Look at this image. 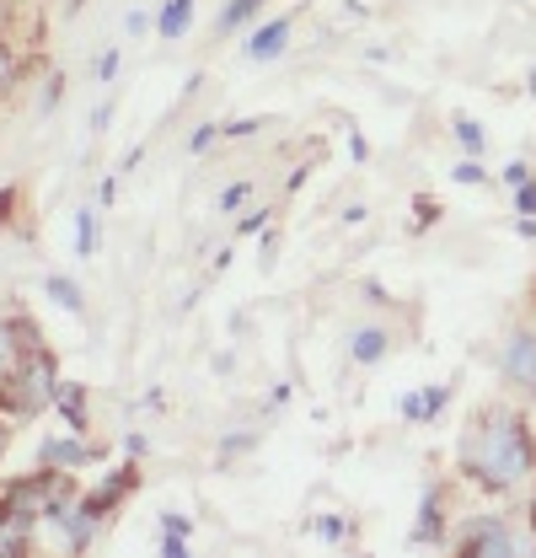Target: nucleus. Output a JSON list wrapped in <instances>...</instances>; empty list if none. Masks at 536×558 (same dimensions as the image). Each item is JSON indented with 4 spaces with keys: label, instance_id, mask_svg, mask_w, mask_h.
<instances>
[{
    "label": "nucleus",
    "instance_id": "obj_1",
    "mask_svg": "<svg viewBox=\"0 0 536 558\" xmlns=\"http://www.w3.org/2000/svg\"><path fill=\"white\" fill-rule=\"evenodd\" d=\"M462 473L488 488H515L536 473V446L526 418L510 409H488L462 440Z\"/></svg>",
    "mask_w": 536,
    "mask_h": 558
},
{
    "label": "nucleus",
    "instance_id": "obj_2",
    "mask_svg": "<svg viewBox=\"0 0 536 558\" xmlns=\"http://www.w3.org/2000/svg\"><path fill=\"white\" fill-rule=\"evenodd\" d=\"M54 392H60V365H54V354L44 344L22 349V360L0 381V403H5V414H16V418H38L54 403Z\"/></svg>",
    "mask_w": 536,
    "mask_h": 558
},
{
    "label": "nucleus",
    "instance_id": "obj_3",
    "mask_svg": "<svg viewBox=\"0 0 536 558\" xmlns=\"http://www.w3.org/2000/svg\"><path fill=\"white\" fill-rule=\"evenodd\" d=\"M456 548L472 558H510L515 554V537H510V526H504L499 515H477L467 532L456 537Z\"/></svg>",
    "mask_w": 536,
    "mask_h": 558
},
{
    "label": "nucleus",
    "instance_id": "obj_4",
    "mask_svg": "<svg viewBox=\"0 0 536 558\" xmlns=\"http://www.w3.org/2000/svg\"><path fill=\"white\" fill-rule=\"evenodd\" d=\"M499 371H504L510 387L536 398V333H510V344L499 354Z\"/></svg>",
    "mask_w": 536,
    "mask_h": 558
},
{
    "label": "nucleus",
    "instance_id": "obj_5",
    "mask_svg": "<svg viewBox=\"0 0 536 558\" xmlns=\"http://www.w3.org/2000/svg\"><path fill=\"white\" fill-rule=\"evenodd\" d=\"M97 457H102V451H97V446H86L75 429H70V435H54V440H44V451H38V462H44V468H65V473L92 468Z\"/></svg>",
    "mask_w": 536,
    "mask_h": 558
},
{
    "label": "nucleus",
    "instance_id": "obj_6",
    "mask_svg": "<svg viewBox=\"0 0 536 558\" xmlns=\"http://www.w3.org/2000/svg\"><path fill=\"white\" fill-rule=\"evenodd\" d=\"M284 49H290V16H273V22H264V27L247 38V60H253V65L279 60Z\"/></svg>",
    "mask_w": 536,
    "mask_h": 558
},
{
    "label": "nucleus",
    "instance_id": "obj_7",
    "mask_svg": "<svg viewBox=\"0 0 536 558\" xmlns=\"http://www.w3.org/2000/svg\"><path fill=\"white\" fill-rule=\"evenodd\" d=\"M194 5H199V0H167V5L156 11V38L178 44V38L194 27Z\"/></svg>",
    "mask_w": 536,
    "mask_h": 558
},
{
    "label": "nucleus",
    "instance_id": "obj_8",
    "mask_svg": "<svg viewBox=\"0 0 536 558\" xmlns=\"http://www.w3.org/2000/svg\"><path fill=\"white\" fill-rule=\"evenodd\" d=\"M33 344V328L16 323V317H0V381L11 376V365L22 360V349Z\"/></svg>",
    "mask_w": 536,
    "mask_h": 558
},
{
    "label": "nucleus",
    "instance_id": "obj_9",
    "mask_svg": "<svg viewBox=\"0 0 536 558\" xmlns=\"http://www.w3.org/2000/svg\"><path fill=\"white\" fill-rule=\"evenodd\" d=\"M54 409L65 414V424L75 429V435H86V429H92V414H86V387H81V381H60Z\"/></svg>",
    "mask_w": 536,
    "mask_h": 558
},
{
    "label": "nucleus",
    "instance_id": "obj_10",
    "mask_svg": "<svg viewBox=\"0 0 536 558\" xmlns=\"http://www.w3.org/2000/svg\"><path fill=\"white\" fill-rule=\"evenodd\" d=\"M349 354H354L360 365H376V360L387 354V328H354V333H349Z\"/></svg>",
    "mask_w": 536,
    "mask_h": 558
},
{
    "label": "nucleus",
    "instance_id": "obj_11",
    "mask_svg": "<svg viewBox=\"0 0 536 558\" xmlns=\"http://www.w3.org/2000/svg\"><path fill=\"white\" fill-rule=\"evenodd\" d=\"M446 398H451L446 387H435V392H424V398H418V392H407V398H402V418L424 424V418H435L440 409H446Z\"/></svg>",
    "mask_w": 536,
    "mask_h": 558
},
{
    "label": "nucleus",
    "instance_id": "obj_12",
    "mask_svg": "<svg viewBox=\"0 0 536 558\" xmlns=\"http://www.w3.org/2000/svg\"><path fill=\"white\" fill-rule=\"evenodd\" d=\"M258 11H264V0H226V11L215 16V33L226 38V33H236L242 22H253Z\"/></svg>",
    "mask_w": 536,
    "mask_h": 558
},
{
    "label": "nucleus",
    "instance_id": "obj_13",
    "mask_svg": "<svg viewBox=\"0 0 536 558\" xmlns=\"http://www.w3.org/2000/svg\"><path fill=\"white\" fill-rule=\"evenodd\" d=\"M44 290H49V295H54V301H60L65 312H75V317L86 312V295H81V284H75V279H65V275H49V279H44Z\"/></svg>",
    "mask_w": 536,
    "mask_h": 558
},
{
    "label": "nucleus",
    "instance_id": "obj_14",
    "mask_svg": "<svg viewBox=\"0 0 536 558\" xmlns=\"http://www.w3.org/2000/svg\"><path fill=\"white\" fill-rule=\"evenodd\" d=\"M413 543H440V488L424 494V521L413 526Z\"/></svg>",
    "mask_w": 536,
    "mask_h": 558
},
{
    "label": "nucleus",
    "instance_id": "obj_15",
    "mask_svg": "<svg viewBox=\"0 0 536 558\" xmlns=\"http://www.w3.org/2000/svg\"><path fill=\"white\" fill-rule=\"evenodd\" d=\"M97 253V209H75V258Z\"/></svg>",
    "mask_w": 536,
    "mask_h": 558
},
{
    "label": "nucleus",
    "instance_id": "obj_16",
    "mask_svg": "<svg viewBox=\"0 0 536 558\" xmlns=\"http://www.w3.org/2000/svg\"><path fill=\"white\" fill-rule=\"evenodd\" d=\"M16 75H22V54L11 49V38H0V92L16 86Z\"/></svg>",
    "mask_w": 536,
    "mask_h": 558
},
{
    "label": "nucleus",
    "instance_id": "obj_17",
    "mask_svg": "<svg viewBox=\"0 0 536 558\" xmlns=\"http://www.w3.org/2000/svg\"><path fill=\"white\" fill-rule=\"evenodd\" d=\"M451 130H456V140H462V150H467V156L483 150V124H477V119H456Z\"/></svg>",
    "mask_w": 536,
    "mask_h": 558
},
{
    "label": "nucleus",
    "instance_id": "obj_18",
    "mask_svg": "<svg viewBox=\"0 0 536 558\" xmlns=\"http://www.w3.org/2000/svg\"><path fill=\"white\" fill-rule=\"evenodd\" d=\"M247 199H253V183H247V178H242V183H226V189H220V209H242Z\"/></svg>",
    "mask_w": 536,
    "mask_h": 558
},
{
    "label": "nucleus",
    "instance_id": "obj_19",
    "mask_svg": "<svg viewBox=\"0 0 536 558\" xmlns=\"http://www.w3.org/2000/svg\"><path fill=\"white\" fill-rule=\"evenodd\" d=\"M215 135H220V124H199V130L188 135V150H194V156H204V150L215 145Z\"/></svg>",
    "mask_w": 536,
    "mask_h": 558
},
{
    "label": "nucleus",
    "instance_id": "obj_20",
    "mask_svg": "<svg viewBox=\"0 0 536 558\" xmlns=\"http://www.w3.org/2000/svg\"><path fill=\"white\" fill-rule=\"evenodd\" d=\"M264 130V119H236V124H220V135H231V140H247V135H258Z\"/></svg>",
    "mask_w": 536,
    "mask_h": 558
},
{
    "label": "nucleus",
    "instance_id": "obj_21",
    "mask_svg": "<svg viewBox=\"0 0 536 558\" xmlns=\"http://www.w3.org/2000/svg\"><path fill=\"white\" fill-rule=\"evenodd\" d=\"M268 215H273V209H247V215L236 220V231H242V236H253V231H264V226H268Z\"/></svg>",
    "mask_w": 536,
    "mask_h": 558
},
{
    "label": "nucleus",
    "instance_id": "obj_22",
    "mask_svg": "<svg viewBox=\"0 0 536 558\" xmlns=\"http://www.w3.org/2000/svg\"><path fill=\"white\" fill-rule=\"evenodd\" d=\"M119 65H124V60H119V49H108V54L97 60V81H102V86H113V75H119Z\"/></svg>",
    "mask_w": 536,
    "mask_h": 558
},
{
    "label": "nucleus",
    "instance_id": "obj_23",
    "mask_svg": "<svg viewBox=\"0 0 536 558\" xmlns=\"http://www.w3.org/2000/svg\"><path fill=\"white\" fill-rule=\"evenodd\" d=\"M515 209H521V215H536V178H526V183L515 189Z\"/></svg>",
    "mask_w": 536,
    "mask_h": 558
},
{
    "label": "nucleus",
    "instance_id": "obj_24",
    "mask_svg": "<svg viewBox=\"0 0 536 558\" xmlns=\"http://www.w3.org/2000/svg\"><path fill=\"white\" fill-rule=\"evenodd\" d=\"M488 172L477 167V156H467V161H456V183H483Z\"/></svg>",
    "mask_w": 536,
    "mask_h": 558
},
{
    "label": "nucleus",
    "instance_id": "obj_25",
    "mask_svg": "<svg viewBox=\"0 0 536 558\" xmlns=\"http://www.w3.org/2000/svg\"><path fill=\"white\" fill-rule=\"evenodd\" d=\"M161 558H188V543H183V532H167V537H161Z\"/></svg>",
    "mask_w": 536,
    "mask_h": 558
},
{
    "label": "nucleus",
    "instance_id": "obj_26",
    "mask_svg": "<svg viewBox=\"0 0 536 558\" xmlns=\"http://www.w3.org/2000/svg\"><path fill=\"white\" fill-rule=\"evenodd\" d=\"M526 178H532V167H526V161H510V167H504V183H510V189H521Z\"/></svg>",
    "mask_w": 536,
    "mask_h": 558
},
{
    "label": "nucleus",
    "instance_id": "obj_27",
    "mask_svg": "<svg viewBox=\"0 0 536 558\" xmlns=\"http://www.w3.org/2000/svg\"><path fill=\"white\" fill-rule=\"evenodd\" d=\"M317 537L338 543V537H343V521H338V515H322V521H317Z\"/></svg>",
    "mask_w": 536,
    "mask_h": 558
},
{
    "label": "nucleus",
    "instance_id": "obj_28",
    "mask_svg": "<svg viewBox=\"0 0 536 558\" xmlns=\"http://www.w3.org/2000/svg\"><path fill=\"white\" fill-rule=\"evenodd\" d=\"M161 526H167V532H183V537H188V526H194V521H188V515H178V510H167V515H161Z\"/></svg>",
    "mask_w": 536,
    "mask_h": 558
},
{
    "label": "nucleus",
    "instance_id": "obj_29",
    "mask_svg": "<svg viewBox=\"0 0 536 558\" xmlns=\"http://www.w3.org/2000/svg\"><path fill=\"white\" fill-rule=\"evenodd\" d=\"M60 86H65L60 75H49V81H44V108H54V102H60Z\"/></svg>",
    "mask_w": 536,
    "mask_h": 558
},
{
    "label": "nucleus",
    "instance_id": "obj_30",
    "mask_svg": "<svg viewBox=\"0 0 536 558\" xmlns=\"http://www.w3.org/2000/svg\"><path fill=\"white\" fill-rule=\"evenodd\" d=\"M97 199H102V205H113V199H119V172H113V178H102V189H97Z\"/></svg>",
    "mask_w": 536,
    "mask_h": 558
},
{
    "label": "nucleus",
    "instance_id": "obj_31",
    "mask_svg": "<svg viewBox=\"0 0 536 558\" xmlns=\"http://www.w3.org/2000/svg\"><path fill=\"white\" fill-rule=\"evenodd\" d=\"M108 113H113V108H108V102H97V113H92V135H102V130H108Z\"/></svg>",
    "mask_w": 536,
    "mask_h": 558
},
{
    "label": "nucleus",
    "instance_id": "obj_32",
    "mask_svg": "<svg viewBox=\"0 0 536 558\" xmlns=\"http://www.w3.org/2000/svg\"><path fill=\"white\" fill-rule=\"evenodd\" d=\"M515 231H521V236H536V215H521V220H515Z\"/></svg>",
    "mask_w": 536,
    "mask_h": 558
},
{
    "label": "nucleus",
    "instance_id": "obj_33",
    "mask_svg": "<svg viewBox=\"0 0 536 558\" xmlns=\"http://www.w3.org/2000/svg\"><path fill=\"white\" fill-rule=\"evenodd\" d=\"M5 451H11V424L0 418V457H5Z\"/></svg>",
    "mask_w": 536,
    "mask_h": 558
},
{
    "label": "nucleus",
    "instance_id": "obj_34",
    "mask_svg": "<svg viewBox=\"0 0 536 558\" xmlns=\"http://www.w3.org/2000/svg\"><path fill=\"white\" fill-rule=\"evenodd\" d=\"M60 5H65L70 16H75V11H81V5H86V0H60Z\"/></svg>",
    "mask_w": 536,
    "mask_h": 558
},
{
    "label": "nucleus",
    "instance_id": "obj_35",
    "mask_svg": "<svg viewBox=\"0 0 536 558\" xmlns=\"http://www.w3.org/2000/svg\"><path fill=\"white\" fill-rule=\"evenodd\" d=\"M532 521H536V494H532Z\"/></svg>",
    "mask_w": 536,
    "mask_h": 558
}]
</instances>
